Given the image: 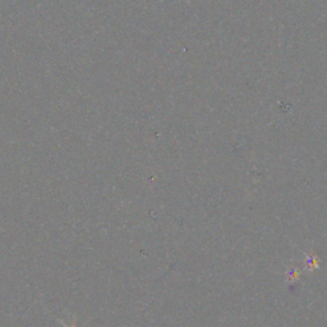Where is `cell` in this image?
Returning a JSON list of instances; mask_svg holds the SVG:
<instances>
[{"label":"cell","instance_id":"6da1fadb","mask_svg":"<svg viewBox=\"0 0 327 327\" xmlns=\"http://www.w3.org/2000/svg\"><path fill=\"white\" fill-rule=\"evenodd\" d=\"M61 325H63V326H64V327H76V326H74V325H73V326H67V325H64V324H61Z\"/></svg>","mask_w":327,"mask_h":327}]
</instances>
